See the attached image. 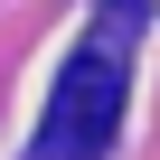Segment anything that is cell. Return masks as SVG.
Wrapping results in <instances>:
<instances>
[{"mask_svg":"<svg viewBox=\"0 0 160 160\" xmlns=\"http://www.w3.org/2000/svg\"><path fill=\"white\" fill-rule=\"evenodd\" d=\"M132 38H141V0H113L94 19V38L66 57L47 122H38V160H104L113 122H122V75H132Z\"/></svg>","mask_w":160,"mask_h":160,"instance_id":"6da1fadb","label":"cell"}]
</instances>
